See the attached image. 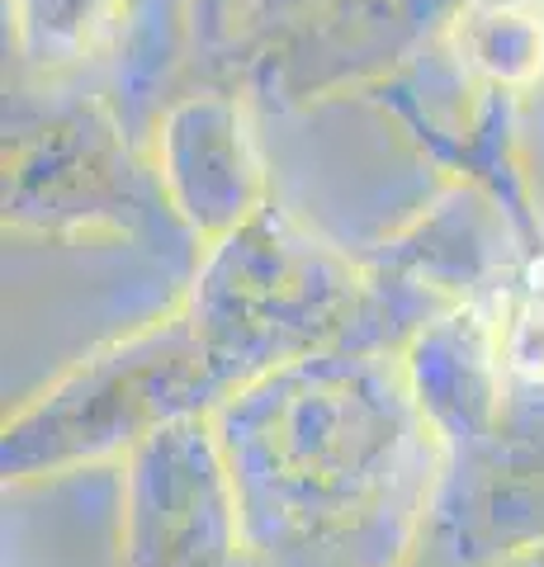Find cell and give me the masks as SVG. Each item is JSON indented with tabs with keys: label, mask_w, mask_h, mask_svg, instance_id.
I'll list each match as a JSON object with an SVG mask.
<instances>
[{
	"label": "cell",
	"mask_w": 544,
	"mask_h": 567,
	"mask_svg": "<svg viewBox=\"0 0 544 567\" xmlns=\"http://www.w3.org/2000/svg\"><path fill=\"white\" fill-rule=\"evenodd\" d=\"M497 346L506 369H516L525 379H544V265H535L521 289L506 298Z\"/></svg>",
	"instance_id": "obj_2"
},
{
	"label": "cell",
	"mask_w": 544,
	"mask_h": 567,
	"mask_svg": "<svg viewBox=\"0 0 544 567\" xmlns=\"http://www.w3.org/2000/svg\"><path fill=\"white\" fill-rule=\"evenodd\" d=\"M460 62L497 85H521L544 66V24L516 0H473L454 20Z\"/></svg>",
	"instance_id": "obj_1"
}]
</instances>
